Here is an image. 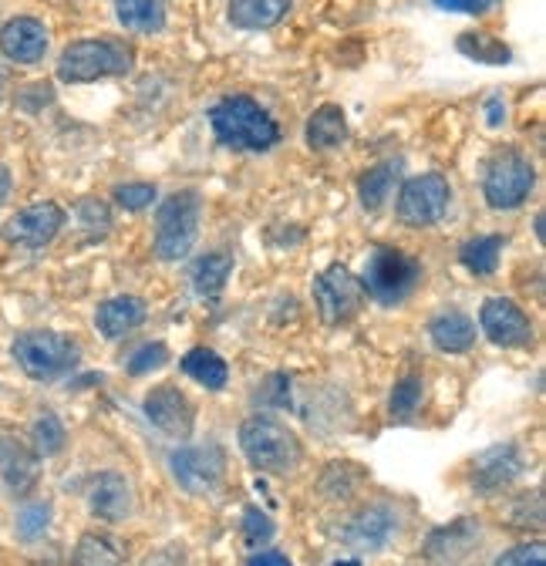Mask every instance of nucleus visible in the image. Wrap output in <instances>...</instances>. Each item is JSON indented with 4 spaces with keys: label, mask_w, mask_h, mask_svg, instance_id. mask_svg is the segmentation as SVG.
Masks as SVG:
<instances>
[{
    "label": "nucleus",
    "mask_w": 546,
    "mask_h": 566,
    "mask_svg": "<svg viewBox=\"0 0 546 566\" xmlns=\"http://www.w3.org/2000/svg\"><path fill=\"white\" fill-rule=\"evenodd\" d=\"M217 142L233 153H266L277 146L281 128L250 95H230L210 108Z\"/></svg>",
    "instance_id": "nucleus-1"
},
{
    "label": "nucleus",
    "mask_w": 546,
    "mask_h": 566,
    "mask_svg": "<svg viewBox=\"0 0 546 566\" xmlns=\"http://www.w3.org/2000/svg\"><path fill=\"white\" fill-rule=\"evenodd\" d=\"M135 51L118 38H82L67 44L57 61V78L67 85H88L112 75H128Z\"/></svg>",
    "instance_id": "nucleus-2"
},
{
    "label": "nucleus",
    "mask_w": 546,
    "mask_h": 566,
    "mask_svg": "<svg viewBox=\"0 0 546 566\" xmlns=\"http://www.w3.org/2000/svg\"><path fill=\"white\" fill-rule=\"evenodd\" d=\"M240 449L250 459L253 469L260 472H273V475H284L301 462V442L297 436L281 424L277 418H266V415H253L243 421L240 429Z\"/></svg>",
    "instance_id": "nucleus-3"
},
{
    "label": "nucleus",
    "mask_w": 546,
    "mask_h": 566,
    "mask_svg": "<svg viewBox=\"0 0 546 566\" xmlns=\"http://www.w3.org/2000/svg\"><path fill=\"white\" fill-rule=\"evenodd\" d=\"M82 358V350L72 337L54 334V331H28L14 340V361L28 378L54 381L67 375Z\"/></svg>",
    "instance_id": "nucleus-4"
},
{
    "label": "nucleus",
    "mask_w": 546,
    "mask_h": 566,
    "mask_svg": "<svg viewBox=\"0 0 546 566\" xmlns=\"http://www.w3.org/2000/svg\"><path fill=\"white\" fill-rule=\"evenodd\" d=\"M199 237V192L182 189L172 192L156 209V253L159 260H182L189 256Z\"/></svg>",
    "instance_id": "nucleus-5"
},
{
    "label": "nucleus",
    "mask_w": 546,
    "mask_h": 566,
    "mask_svg": "<svg viewBox=\"0 0 546 566\" xmlns=\"http://www.w3.org/2000/svg\"><path fill=\"white\" fill-rule=\"evenodd\" d=\"M419 276H422L419 260H412L395 247H381L365 263L361 291L378 304H398L416 291Z\"/></svg>",
    "instance_id": "nucleus-6"
},
{
    "label": "nucleus",
    "mask_w": 546,
    "mask_h": 566,
    "mask_svg": "<svg viewBox=\"0 0 546 566\" xmlns=\"http://www.w3.org/2000/svg\"><path fill=\"white\" fill-rule=\"evenodd\" d=\"M536 186V169L533 163L516 153V149H503L490 159L486 166V179H483V192L486 202L493 209H516L529 199Z\"/></svg>",
    "instance_id": "nucleus-7"
},
{
    "label": "nucleus",
    "mask_w": 546,
    "mask_h": 566,
    "mask_svg": "<svg viewBox=\"0 0 546 566\" xmlns=\"http://www.w3.org/2000/svg\"><path fill=\"white\" fill-rule=\"evenodd\" d=\"M449 202H452L449 179L439 172H426V176H412L401 186L395 212L405 227H432L445 217Z\"/></svg>",
    "instance_id": "nucleus-8"
},
{
    "label": "nucleus",
    "mask_w": 546,
    "mask_h": 566,
    "mask_svg": "<svg viewBox=\"0 0 546 566\" xmlns=\"http://www.w3.org/2000/svg\"><path fill=\"white\" fill-rule=\"evenodd\" d=\"M314 301H317L324 324H345L361 311L365 291L348 266H327L314 280Z\"/></svg>",
    "instance_id": "nucleus-9"
},
{
    "label": "nucleus",
    "mask_w": 546,
    "mask_h": 566,
    "mask_svg": "<svg viewBox=\"0 0 546 566\" xmlns=\"http://www.w3.org/2000/svg\"><path fill=\"white\" fill-rule=\"evenodd\" d=\"M223 472H227V455L220 446H186L172 455V475L192 495L213 492L223 482Z\"/></svg>",
    "instance_id": "nucleus-10"
},
{
    "label": "nucleus",
    "mask_w": 546,
    "mask_h": 566,
    "mask_svg": "<svg viewBox=\"0 0 546 566\" xmlns=\"http://www.w3.org/2000/svg\"><path fill=\"white\" fill-rule=\"evenodd\" d=\"M61 227H64V209L57 202H34V206H24L18 217L8 220L4 240L34 250V247L51 243Z\"/></svg>",
    "instance_id": "nucleus-11"
},
{
    "label": "nucleus",
    "mask_w": 546,
    "mask_h": 566,
    "mask_svg": "<svg viewBox=\"0 0 546 566\" xmlns=\"http://www.w3.org/2000/svg\"><path fill=\"white\" fill-rule=\"evenodd\" d=\"M146 418L156 424L162 436H169L176 442H186L192 436V424H196L192 421L196 418L192 401L172 385H162L146 398Z\"/></svg>",
    "instance_id": "nucleus-12"
},
{
    "label": "nucleus",
    "mask_w": 546,
    "mask_h": 566,
    "mask_svg": "<svg viewBox=\"0 0 546 566\" xmlns=\"http://www.w3.org/2000/svg\"><path fill=\"white\" fill-rule=\"evenodd\" d=\"M480 324L486 331V337L500 347H523L533 340V324L523 314L519 304L506 301V297H490L480 311Z\"/></svg>",
    "instance_id": "nucleus-13"
},
{
    "label": "nucleus",
    "mask_w": 546,
    "mask_h": 566,
    "mask_svg": "<svg viewBox=\"0 0 546 566\" xmlns=\"http://www.w3.org/2000/svg\"><path fill=\"white\" fill-rule=\"evenodd\" d=\"M48 51V28L34 18H14L0 28V54L18 64H34Z\"/></svg>",
    "instance_id": "nucleus-14"
},
{
    "label": "nucleus",
    "mask_w": 546,
    "mask_h": 566,
    "mask_svg": "<svg viewBox=\"0 0 546 566\" xmlns=\"http://www.w3.org/2000/svg\"><path fill=\"white\" fill-rule=\"evenodd\" d=\"M38 482V452L18 439H0V495H24Z\"/></svg>",
    "instance_id": "nucleus-15"
},
{
    "label": "nucleus",
    "mask_w": 546,
    "mask_h": 566,
    "mask_svg": "<svg viewBox=\"0 0 546 566\" xmlns=\"http://www.w3.org/2000/svg\"><path fill=\"white\" fill-rule=\"evenodd\" d=\"M88 506L98 520H125L135 506L132 482L122 472H102L88 489Z\"/></svg>",
    "instance_id": "nucleus-16"
},
{
    "label": "nucleus",
    "mask_w": 546,
    "mask_h": 566,
    "mask_svg": "<svg viewBox=\"0 0 546 566\" xmlns=\"http://www.w3.org/2000/svg\"><path fill=\"white\" fill-rule=\"evenodd\" d=\"M519 469H523L519 452L513 446H496L486 455H480V462H475L472 485L483 489V492H500L519 475Z\"/></svg>",
    "instance_id": "nucleus-17"
},
{
    "label": "nucleus",
    "mask_w": 546,
    "mask_h": 566,
    "mask_svg": "<svg viewBox=\"0 0 546 566\" xmlns=\"http://www.w3.org/2000/svg\"><path fill=\"white\" fill-rule=\"evenodd\" d=\"M294 8V0H230V24L243 31H266L281 24Z\"/></svg>",
    "instance_id": "nucleus-18"
},
{
    "label": "nucleus",
    "mask_w": 546,
    "mask_h": 566,
    "mask_svg": "<svg viewBox=\"0 0 546 566\" xmlns=\"http://www.w3.org/2000/svg\"><path fill=\"white\" fill-rule=\"evenodd\" d=\"M146 321V304L139 297H112L98 307L95 314V324L98 331L108 337V340H118L125 337L128 331H135Z\"/></svg>",
    "instance_id": "nucleus-19"
},
{
    "label": "nucleus",
    "mask_w": 546,
    "mask_h": 566,
    "mask_svg": "<svg viewBox=\"0 0 546 566\" xmlns=\"http://www.w3.org/2000/svg\"><path fill=\"white\" fill-rule=\"evenodd\" d=\"M348 142V118L345 108L337 105H321L311 118H307V146L311 149H337Z\"/></svg>",
    "instance_id": "nucleus-20"
},
{
    "label": "nucleus",
    "mask_w": 546,
    "mask_h": 566,
    "mask_svg": "<svg viewBox=\"0 0 546 566\" xmlns=\"http://www.w3.org/2000/svg\"><path fill=\"white\" fill-rule=\"evenodd\" d=\"M348 543L358 549H381L391 536H395V516L381 506H371L365 513H358L348 526Z\"/></svg>",
    "instance_id": "nucleus-21"
},
{
    "label": "nucleus",
    "mask_w": 546,
    "mask_h": 566,
    "mask_svg": "<svg viewBox=\"0 0 546 566\" xmlns=\"http://www.w3.org/2000/svg\"><path fill=\"white\" fill-rule=\"evenodd\" d=\"M429 334H432V344L439 350H449V354H462L475 344V324L462 311H442L432 321Z\"/></svg>",
    "instance_id": "nucleus-22"
},
{
    "label": "nucleus",
    "mask_w": 546,
    "mask_h": 566,
    "mask_svg": "<svg viewBox=\"0 0 546 566\" xmlns=\"http://www.w3.org/2000/svg\"><path fill=\"white\" fill-rule=\"evenodd\" d=\"M182 371H186L192 381H199L202 388H210V391H220V388H227V381H230L227 361L220 358L217 350H210V347H196V350H189L186 358H182Z\"/></svg>",
    "instance_id": "nucleus-23"
},
{
    "label": "nucleus",
    "mask_w": 546,
    "mask_h": 566,
    "mask_svg": "<svg viewBox=\"0 0 546 566\" xmlns=\"http://www.w3.org/2000/svg\"><path fill=\"white\" fill-rule=\"evenodd\" d=\"M115 14L128 31H143V34L162 31L166 24L162 0H115Z\"/></svg>",
    "instance_id": "nucleus-24"
},
{
    "label": "nucleus",
    "mask_w": 546,
    "mask_h": 566,
    "mask_svg": "<svg viewBox=\"0 0 546 566\" xmlns=\"http://www.w3.org/2000/svg\"><path fill=\"white\" fill-rule=\"evenodd\" d=\"M233 273V256L227 253H210V256H202L196 260L192 266V291L199 297H217L223 287H227V280Z\"/></svg>",
    "instance_id": "nucleus-25"
},
{
    "label": "nucleus",
    "mask_w": 546,
    "mask_h": 566,
    "mask_svg": "<svg viewBox=\"0 0 546 566\" xmlns=\"http://www.w3.org/2000/svg\"><path fill=\"white\" fill-rule=\"evenodd\" d=\"M395 182H398V163H378V166H371V169L361 176V182H358V199H361V206H365L368 212L381 209V206L388 202Z\"/></svg>",
    "instance_id": "nucleus-26"
},
{
    "label": "nucleus",
    "mask_w": 546,
    "mask_h": 566,
    "mask_svg": "<svg viewBox=\"0 0 546 566\" xmlns=\"http://www.w3.org/2000/svg\"><path fill=\"white\" fill-rule=\"evenodd\" d=\"M462 263L475 273V276H490L500 266L503 256V237H475L462 247Z\"/></svg>",
    "instance_id": "nucleus-27"
},
{
    "label": "nucleus",
    "mask_w": 546,
    "mask_h": 566,
    "mask_svg": "<svg viewBox=\"0 0 546 566\" xmlns=\"http://www.w3.org/2000/svg\"><path fill=\"white\" fill-rule=\"evenodd\" d=\"M459 51L472 61H483V64H506L513 57V51L493 34H462Z\"/></svg>",
    "instance_id": "nucleus-28"
},
{
    "label": "nucleus",
    "mask_w": 546,
    "mask_h": 566,
    "mask_svg": "<svg viewBox=\"0 0 546 566\" xmlns=\"http://www.w3.org/2000/svg\"><path fill=\"white\" fill-rule=\"evenodd\" d=\"M78 566H122V546L112 536H85L75 553Z\"/></svg>",
    "instance_id": "nucleus-29"
},
{
    "label": "nucleus",
    "mask_w": 546,
    "mask_h": 566,
    "mask_svg": "<svg viewBox=\"0 0 546 566\" xmlns=\"http://www.w3.org/2000/svg\"><path fill=\"white\" fill-rule=\"evenodd\" d=\"M31 439H34V452L38 455H57L64 449V424L51 411H44L31 424Z\"/></svg>",
    "instance_id": "nucleus-30"
},
{
    "label": "nucleus",
    "mask_w": 546,
    "mask_h": 566,
    "mask_svg": "<svg viewBox=\"0 0 546 566\" xmlns=\"http://www.w3.org/2000/svg\"><path fill=\"white\" fill-rule=\"evenodd\" d=\"M422 405V381L419 378H401L391 391V415L408 421Z\"/></svg>",
    "instance_id": "nucleus-31"
},
{
    "label": "nucleus",
    "mask_w": 546,
    "mask_h": 566,
    "mask_svg": "<svg viewBox=\"0 0 546 566\" xmlns=\"http://www.w3.org/2000/svg\"><path fill=\"white\" fill-rule=\"evenodd\" d=\"M112 199H115L122 209L139 212V209L153 206V202L159 199V192H156V186H149V182H125V186H115Z\"/></svg>",
    "instance_id": "nucleus-32"
},
{
    "label": "nucleus",
    "mask_w": 546,
    "mask_h": 566,
    "mask_svg": "<svg viewBox=\"0 0 546 566\" xmlns=\"http://www.w3.org/2000/svg\"><path fill=\"white\" fill-rule=\"evenodd\" d=\"M78 220H82V230H88L92 237H105L112 230L108 206L98 202V199H82L78 202Z\"/></svg>",
    "instance_id": "nucleus-33"
},
{
    "label": "nucleus",
    "mask_w": 546,
    "mask_h": 566,
    "mask_svg": "<svg viewBox=\"0 0 546 566\" xmlns=\"http://www.w3.org/2000/svg\"><path fill=\"white\" fill-rule=\"evenodd\" d=\"M166 361H169L166 344H143V347L128 358V375H149V371L162 368Z\"/></svg>",
    "instance_id": "nucleus-34"
},
{
    "label": "nucleus",
    "mask_w": 546,
    "mask_h": 566,
    "mask_svg": "<svg viewBox=\"0 0 546 566\" xmlns=\"http://www.w3.org/2000/svg\"><path fill=\"white\" fill-rule=\"evenodd\" d=\"M48 520H51V506L48 503H31L21 510L18 516V536L21 539H38L44 530H48Z\"/></svg>",
    "instance_id": "nucleus-35"
},
{
    "label": "nucleus",
    "mask_w": 546,
    "mask_h": 566,
    "mask_svg": "<svg viewBox=\"0 0 546 566\" xmlns=\"http://www.w3.org/2000/svg\"><path fill=\"white\" fill-rule=\"evenodd\" d=\"M496 566H546V549L543 543H526L496 559Z\"/></svg>",
    "instance_id": "nucleus-36"
},
{
    "label": "nucleus",
    "mask_w": 546,
    "mask_h": 566,
    "mask_svg": "<svg viewBox=\"0 0 546 566\" xmlns=\"http://www.w3.org/2000/svg\"><path fill=\"white\" fill-rule=\"evenodd\" d=\"M243 536H246V543H250V546L266 543V539L273 536V523H270V516H266V513H260V510H246V516H243Z\"/></svg>",
    "instance_id": "nucleus-37"
},
{
    "label": "nucleus",
    "mask_w": 546,
    "mask_h": 566,
    "mask_svg": "<svg viewBox=\"0 0 546 566\" xmlns=\"http://www.w3.org/2000/svg\"><path fill=\"white\" fill-rule=\"evenodd\" d=\"M435 8L449 11V14H472V18H480L486 11H493L500 0H432Z\"/></svg>",
    "instance_id": "nucleus-38"
},
{
    "label": "nucleus",
    "mask_w": 546,
    "mask_h": 566,
    "mask_svg": "<svg viewBox=\"0 0 546 566\" xmlns=\"http://www.w3.org/2000/svg\"><path fill=\"white\" fill-rule=\"evenodd\" d=\"M143 566H186V553L179 546H166V549H156L153 556H146Z\"/></svg>",
    "instance_id": "nucleus-39"
},
{
    "label": "nucleus",
    "mask_w": 546,
    "mask_h": 566,
    "mask_svg": "<svg viewBox=\"0 0 546 566\" xmlns=\"http://www.w3.org/2000/svg\"><path fill=\"white\" fill-rule=\"evenodd\" d=\"M246 566H294L284 553H273V549H263V553H253L246 559Z\"/></svg>",
    "instance_id": "nucleus-40"
},
{
    "label": "nucleus",
    "mask_w": 546,
    "mask_h": 566,
    "mask_svg": "<svg viewBox=\"0 0 546 566\" xmlns=\"http://www.w3.org/2000/svg\"><path fill=\"white\" fill-rule=\"evenodd\" d=\"M503 118H506V105H503V98H490V102H486V122H490L493 128H500V125H503Z\"/></svg>",
    "instance_id": "nucleus-41"
},
{
    "label": "nucleus",
    "mask_w": 546,
    "mask_h": 566,
    "mask_svg": "<svg viewBox=\"0 0 546 566\" xmlns=\"http://www.w3.org/2000/svg\"><path fill=\"white\" fill-rule=\"evenodd\" d=\"M11 196V172L0 166V206H4V199Z\"/></svg>",
    "instance_id": "nucleus-42"
},
{
    "label": "nucleus",
    "mask_w": 546,
    "mask_h": 566,
    "mask_svg": "<svg viewBox=\"0 0 546 566\" xmlns=\"http://www.w3.org/2000/svg\"><path fill=\"white\" fill-rule=\"evenodd\" d=\"M4 85H8V67L0 64V98H4Z\"/></svg>",
    "instance_id": "nucleus-43"
}]
</instances>
